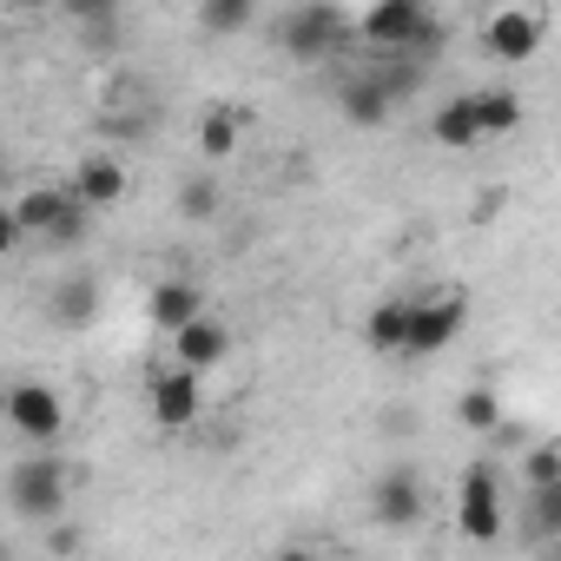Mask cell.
I'll return each mask as SVG.
<instances>
[{"mask_svg":"<svg viewBox=\"0 0 561 561\" xmlns=\"http://www.w3.org/2000/svg\"><path fill=\"white\" fill-rule=\"evenodd\" d=\"M251 21H257V14L244 8V0H211V8H198V27H205V34H244Z\"/></svg>","mask_w":561,"mask_h":561,"instance_id":"603a6c76","label":"cell"},{"mask_svg":"<svg viewBox=\"0 0 561 561\" xmlns=\"http://www.w3.org/2000/svg\"><path fill=\"white\" fill-rule=\"evenodd\" d=\"M146 318H152L165 337H179V331H192V324L205 318V291L185 285V277H159L152 298H146Z\"/></svg>","mask_w":561,"mask_h":561,"instance_id":"30bf717a","label":"cell"},{"mask_svg":"<svg viewBox=\"0 0 561 561\" xmlns=\"http://www.w3.org/2000/svg\"><path fill=\"white\" fill-rule=\"evenodd\" d=\"M8 423L27 436V443H60V430H67V403L54 397V383H14L8 390Z\"/></svg>","mask_w":561,"mask_h":561,"instance_id":"8992f818","label":"cell"},{"mask_svg":"<svg viewBox=\"0 0 561 561\" xmlns=\"http://www.w3.org/2000/svg\"><path fill=\"white\" fill-rule=\"evenodd\" d=\"M8 502H14L21 522H60V508H67V462H60V456H27V462H14Z\"/></svg>","mask_w":561,"mask_h":561,"instance_id":"7a4b0ae2","label":"cell"},{"mask_svg":"<svg viewBox=\"0 0 561 561\" xmlns=\"http://www.w3.org/2000/svg\"><path fill=\"white\" fill-rule=\"evenodd\" d=\"M277 561H318L311 548H277Z\"/></svg>","mask_w":561,"mask_h":561,"instance_id":"d4e9b609","label":"cell"},{"mask_svg":"<svg viewBox=\"0 0 561 561\" xmlns=\"http://www.w3.org/2000/svg\"><path fill=\"white\" fill-rule=\"evenodd\" d=\"M456 416H462V430H476V436H489V430H502V403H495V390H462V403H456Z\"/></svg>","mask_w":561,"mask_h":561,"instance_id":"7402d4cb","label":"cell"},{"mask_svg":"<svg viewBox=\"0 0 561 561\" xmlns=\"http://www.w3.org/2000/svg\"><path fill=\"white\" fill-rule=\"evenodd\" d=\"M410 311H416V305H403V298H383V305L364 318V337H370V351H410Z\"/></svg>","mask_w":561,"mask_h":561,"instance_id":"2e32d148","label":"cell"},{"mask_svg":"<svg viewBox=\"0 0 561 561\" xmlns=\"http://www.w3.org/2000/svg\"><path fill=\"white\" fill-rule=\"evenodd\" d=\"M462 318H469V298H462V291L423 298V305L410 311V357H436V351L462 331Z\"/></svg>","mask_w":561,"mask_h":561,"instance_id":"9c48e42d","label":"cell"},{"mask_svg":"<svg viewBox=\"0 0 561 561\" xmlns=\"http://www.w3.org/2000/svg\"><path fill=\"white\" fill-rule=\"evenodd\" d=\"M8 225H14V238L41 231L47 244H80V238H87V225H93V211L73 198V185H34V192H21V198H14Z\"/></svg>","mask_w":561,"mask_h":561,"instance_id":"6da1fadb","label":"cell"},{"mask_svg":"<svg viewBox=\"0 0 561 561\" xmlns=\"http://www.w3.org/2000/svg\"><path fill=\"white\" fill-rule=\"evenodd\" d=\"M522 535H528V541H554V535H561V482H554V489H528V502H522Z\"/></svg>","mask_w":561,"mask_h":561,"instance_id":"ac0fdd59","label":"cell"},{"mask_svg":"<svg viewBox=\"0 0 561 561\" xmlns=\"http://www.w3.org/2000/svg\"><path fill=\"white\" fill-rule=\"evenodd\" d=\"M225 351H231V331H225L211 311H205L192 331H179V337H172V364H179V370H192V377H198V370H218V364H225Z\"/></svg>","mask_w":561,"mask_h":561,"instance_id":"4fadbf2b","label":"cell"},{"mask_svg":"<svg viewBox=\"0 0 561 561\" xmlns=\"http://www.w3.org/2000/svg\"><path fill=\"white\" fill-rule=\"evenodd\" d=\"M73 198H80L87 211H113V205L126 198V159H113V152L80 159V172H73Z\"/></svg>","mask_w":561,"mask_h":561,"instance_id":"8fae6325","label":"cell"},{"mask_svg":"<svg viewBox=\"0 0 561 561\" xmlns=\"http://www.w3.org/2000/svg\"><path fill=\"white\" fill-rule=\"evenodd\" d=\"M198 152L205 159H231L238 152V106H211L198 119Z\"/></svg>","mask_w":561,"mask_h":561,"instance_id":"d6986e66","label":"cell"},{"mask_svg":"<svg viewBox=\"0 0 561 561\" xmlns=\"http://www.w3.org/2000/svg\"><path fill=\"white\" fill-rule=\"evenodd\" d=\"M541 41H548V14L541 8H502V14L482 21V47L495 60H528V54H541Z\"/></svg>","mask_w":561,"mask_h":561,"instance_id":"52a82bcc","label":"cell"},{"mask_svg":"<svg viewBox=\"0 0 561 561\" xmlns=\"http://www.w3.org/2000/svg\"><path fill=\"white\" fill-rule=\"evenodd\" d=\"M357 34H364V47H377V54H416V47L436 41V14L416 8V0H383V8H370V14L357 21Z\"/></svg>","mask_w":561,"mask_h":561,"instance_id":"3957f363","label":"cell"},{"mask_svg":"<svg viewBox=\"0 0 561 561\" xmlns=\"http://www.w3.org/2000/svg\"><path fill=\"white\" fill-rule=\"evenodd\" d=\"M93 311H100V285H93V277H60L54 298H47V318H54L60 331H87Z\"/></svg>","mask_w":561,"mask_h":561,"instance_id":"5bb4252c","label":"cell"},{"mask_svg":"<svg viewBox=\"0 0 561 561\" xmlns=\"http://www.w3.org/2000/svg\"><path fill=\"white\" fill-rule=\"evenodd\" d=\"M344 119H351V126H383V119H390V87H383L377 73H370V80H351V87H344Z\"/></svg>","mask_w":561,"mask_h":561,"instance_id":"e0dca14e","label":"cell"},{"mask_svg":"<svg viewBox=\"0 0 561 561\" xmlns=\"http://www.w3.org/2000/svg\"><path fill=\"white\" fill-rule=\"evenodd\" d=\"M218 205H225V192H218V179H211V172H192V179L179 185V218L205 225V218H218Z\"/></svg>","mask_w":561,"mask_h":561,"instance_id":"ffe728a7","label":"cell"},{"mask_svg":"<svg viewBox=\"0 0 561 561\" xmlns=\"http://www.w3.org/2000/svg\"><path fill=\"white\" fill-rule=\"evenodd\" d=\"M351 27H357V21H351L344 8H331V0H305V8L277 14V47L298 54V60H318V54H331Z\"/></svg>","mask_w":561,"mask_h":561,"instance_id":"277c9868","label":"cell"},{"mask_svg":"<svg viewBox=\"0 0 561 561\" xmlns=\"http://www.w3.org/2000/svg\"><path fill=\"white\" fill-rule=\"evenodd\" d=\"M522 482H528V489H554V482H561V449H554V443H548V449H528V456H522Z\"/></svg>","mask_w":561,"mask_h":561,"instance_id":"cb8c5ba5","label":"cell"},{"mask_svg":"<svg viewBox=\"0 0 561 561\" xmlns=\"http://www.w3.org/2000/svg\"><path fill=\"white\" fill-rule=\"evenodd\" d=\"M146 403H152V423L159 430H192L198 423V410H205V390H198V377L192 370H152V383H146Z\"/></svg>","mask_w":561,"mask_h":561,"instance_id":"ba28073f","label":"cell"},{"mask_svg":"<svg viewBox=\"0 0 561 561\" xmlns=\"http://www.w3.org/2000/svg\"><path fill=\"white\" fill-rule=\"evenodd\" d=\"M456 528L469 541H495L502 535V482L489 462H469L462 469V489H456Z\"/></svg>","mask_w":561,"mask_h":561,"instance_id":"5b68a950","label":"cell"},{"mask_svg":"<svg viewBox=\"0 0 561 561\" xmlns=\"http://www.w3.org/2000/svg\"><path fill=\"white\" fill-rule=\"evenodd\" d=\"M370 515H377L383 528H410V522H423V482H416L410 469L377 476V489H370Z\"/></svg>","mask_w":561,"mask_h":561,"instance_id":"7c38bea8","label":"cell"},{"mask_svg":"<svg viewBox=\"0 0 561 561\" xmlns=\"http://www.w3.org/2000/svg\"><path fill=\"white\" fill-rule=\"evenodd\" d=\"M476 113H482V133H508L522 119V93L515 87H482L476 93Z\"/></svg>","mask_w":561,"mask_h":561,"instance_id":"44dd1931","label":"cell"},{"mask_svg":"<svg viewBox=\"0 0 561 561\" xmlns=\"http://www.w3.org/2000/svg\"><path fill=\"white\" fill-rule=\"evenodd\" d=\"M430 133H436V146H449V152L476 146V139H482V113H476V93H456V100H443V106H436V119H430Z\"/></svg>","mask_w":561,"mask_h":561,"instance_id":"9a60e30c","label":"cell"}]
</instances>
